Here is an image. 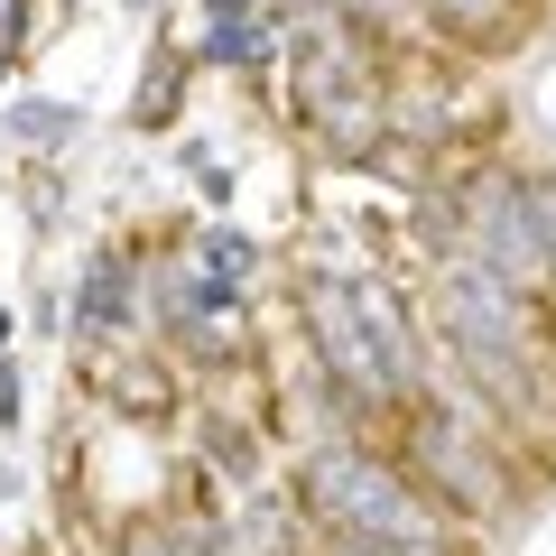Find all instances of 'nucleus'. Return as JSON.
<instances>
[{
    "instance_id": "1",
    "label": "nucleus",
    "mask_w": 556,
    "mask_h": 556,
    "mask_svg": "<svg viewBox=\"0 0 556 556\" xmlns=\"http://www.w3.org/2000/svg\"><path fill=\"white\" fill-rule=\"evenodd\" d=\"M306 325H316V362L353 399H399L408 390V334H399L390 288H343V278H306Z\"/></svg>"
},
{
    "instance_id": "2",
    "label": "nucleus",
    "mask_w": 556,
    "mask_h": 556,
    "mask_svg": "<svg viewBox=\"0 0 556 556\" xmlns=\"http://www.w3.org/2000/svg\"><path fill=\"white\" fill-rule=\"evenodd\" d=\"M306 510L334 519L353 547H380V556H427V547H437L427 510H417L371 455H353V445H325V455L306 464Z\"/></svg>"
},
{
    "instance_id": "3",
    "label": "nucleus",
    "mask_w": 556,
    "mask_h": 556,
    "mask_svg": "<svg viewBox=\"0 0 556 556\" xmlns=\"http://www.w3.org/2000/svg\"><path fill=\"white\" fill-rule=\"evenodd\" d=\"M437 316H445V334L464 343L473 371H492V362L519 353V288H510V278H492L482 260H455V269H445Z\"/></svg>"
},
{
    "instance_id": "4",
    "label": "nucleus",
    "mask_w": 556,
    "mask_h": 556,
    "mask_svg": "<svg viewBox=\"0 0 556 556\" xmlns=\"http://www.w3.org/2000/svg\"><path fill=\"white\" fill-rule=\"evenodd\" d=\"M464 260H482L492 278H510V288H529L538 269H547V241H538L529 204H519V186H492V195L473 204V223H464Z\"/></svg>"
},
{
    "instance_id": "5",
    "label": "nucleus",
    "mask_w": 556,
    "mask_h": 556,
    "mask_svg": "<svg viewBox=\"0 0 556 556\" xmlns=\"http://www.w3.org/2000/svg\"><path fill=\"white\" fill-rule=\"evenodd\" d=\"M121 316H130V269L121 260H93L84 288H75V325L84 334H121Z\"/></svg>"
},
{
    "instance_id": "6",
    "label": "nucleus",
    "mask_w": 556,
    "mask_h": 556,
    "mask_svg": "<svg viewBox=\"0 0 556 556\" xmlns=\"http://www.w3.org/2000/svg\"><path fill=\"white\" fill-rule=\"evenodd\" d=\"M427 464H437V473H455V492H464V501H492V464H482L473 445L445 427V417H427Z\"/></svg>"
},
{
    "instance_id": "7",
    "label": "nucleus",
    "mask_w": 556,
    "mask_h": 556,
    "mask_svg": "<svg viewBox=\"0 0 556 556\" xmlns=\"http://www.w3.org/2000/svg\"><path fill=\"white\" fill-rule=\"evenodd\" d=\"M519 204H529L538 241H547V260H556V177H529V186H519Z\"/></svg>"
},
{
    "instance_id": "8",
    "label": "nucleus",
    "mask_w": 556,
    "mask_h": 556,
    "mask_svg": "<svg viewBox=\"0 0 556 556\" xmlns=\"http://www.w3.org/2000/svg\"><path fill=\"white\" fill-rule=\"evenodd\" d=\"M427 10H437L445 28H482V20H501L510 0H427Z\"/></svg>"
},
{
    "instance_id": "9",
    "label": "nucleus",
    "mask_w": 556,
    "mask_h": 556,
    "mask_svg": "<svg viewBox=\"0 0 556 556\" xmlns=\"http://www.w3.org/2000/svg\"><path fill=\"white\" fill-rule=\"evenodd\" d=\"M130 556H204V547H195V538H139Z\"/></svg>"
},
{
    "instance_id": "10",
    "label": "nucleus",
    "mask_w": 556,
    "mask_h": 556,
    "mask_svg": "<svg viewBox=\"0 0 556 556\" xmlns=\"http://www.w3.org/2000/svg\"><path fill=\"white\" fill-rule=\"evenodd\" d=\"M10 28H20V0H0V56H10Z\"/></svg>"
},
{
    "instance_id": "11",
    "label": "nucleus",
    "mask_w": 556,
    "mask_h": 556,
    "mask_svg": "<svg viewBox=\"0 0 556 556\" xmlns=\"http://www.w3.org/2000/svg\"><path fill=\"white\" fill-rule=\"evenodd\" d=\"M343 556H380V547H343Z\"/></svg>"
}]
</instances>
